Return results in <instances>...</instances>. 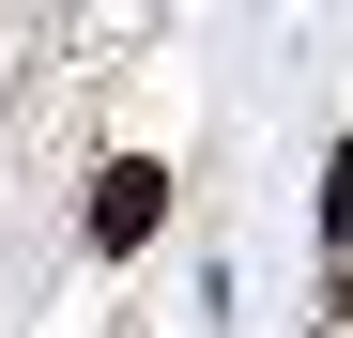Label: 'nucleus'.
<instances>
[{"instance_id":"2","label":"nucleus","mask_w":353,"mask_h":338,"mask_svg":"<svg viewBox=\"0 0 353 338\" xmlns=\"http://www.w3.org/2000/svg\"><path fill=\"white\" fill-rule=\"evenodd\" d=\"M323 231H338V261H353V139L323 154Z\"/></svg>"},{"instance_id":"1","label":"nucleus","mask_w":353,"mask_h":338,"mask_svg":"<svg viewBox=\"0 0 353 338\" xmlns=\"http://www.w3.org/2000/svg\"><path fill=\"white\" fill-rule=\"evenodd\" d=\"M154 231H169V169H154V154H123V169L92 185V246L123 261V246H154Z\"/></svg>"}]
</instances>
